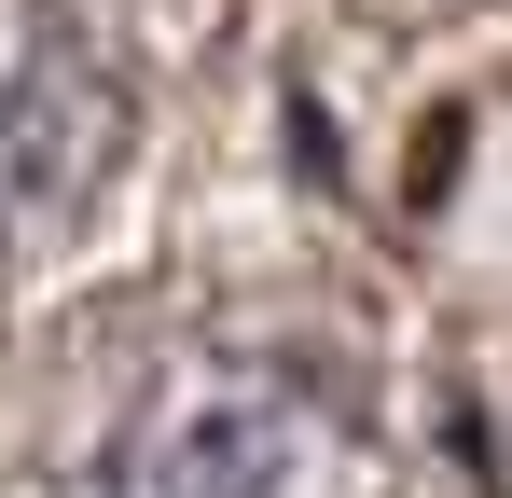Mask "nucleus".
<instances>
[{
	"label": "nucleus",
	"instance_id": "f03ea898",
	"mask_svg": "<svg viewBox=\"0 0 512 498\" xmlns=\"http://www.w3.org/2000/svg\"><path fill=\"white\" fill-rule=\"evenodd\" d=\"M125 153V97L56 0H0V249L56 236Z\"/></svg>",
	"mask_w": 512,
	"mask_h": 498
},
{
	"label": "nucleus",
	"instance_id": "f257e3e1",
	"mask_svg": "<svg viewBox=\"0 0 512 498\" xmlns=\"http://www.w3.org/2000/svg\"><path fill=\"white\" fill-rule=\"evenodd\" d=\"M56 498H388L360 415L319 402L277 360H180L139 402H111Z\"/></svg>",
	"mask_w": 512,
	"mask_h": 498
}]
</instances>
